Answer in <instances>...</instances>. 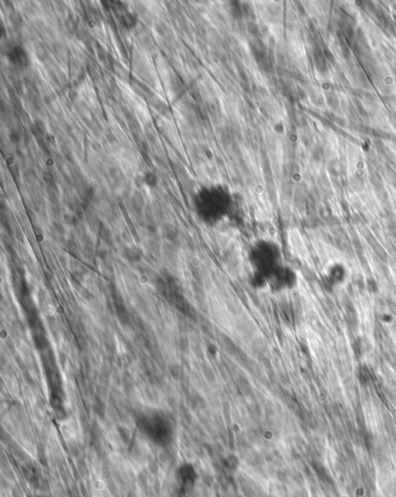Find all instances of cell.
Here are the masks:
<instances>
[{"instance_id":"obj_1","label":"cell","mask_w":396,"mask_h":497,"mask_svg":"<svg viewBox=\"0 0 396 497\" xmlns=\"http://www.w3.org/2000/svg\"><path fill=\"white\" fill-rule=\"evenodd\" d=\"M251 266L253 270V280L259 287H267L268 281L283 267L280 254L274 245L261 243L253 249L251 254Z\"/></svg>"},{"instance_id":"obj_7","label":"cell","mask_w":396,"mask_h":497,"mask_svg":"<svg viewBox=\"0 0 396 497\" xmlns=\"http://www.w3.org/2000/svg\"><path fill=\"white\" fill-rule=\"evenodd\" d=\"M37 497H45V496H37Z\"/></svg>"},{"instance_id":"obj_3","label":"cell","mask_w":396,"mask_h":497,"mask_svg":"<svg viewBox=\"0 0 396 497\" xmlns=\"http://www.w3.org/2000/svg\"><path fill=\"white\" fill-rule=\"evenodd\" d=\"M196 208L204 220L217 221L227 213L229 198L224 192L212 189L201 194L196 201Z\"/></svg>"},{"instance_id":"obj_4","label":"cell","mask_w":396,"mask_h":497,"mask_svg":"<svg viewBox=\"0 0 396 497\" xmlns=\"http://www.w3.org/2000/svg\"><path fill=\"white\" fill-rule=\"evenodd\" d=\"M296 284H298V277H296L294 270L286 267L284 265L271 278V280L267 284V287H270L275 292H285L291 291L295 287Z\"/></svg>"},{"instance_id":"obj_2","label":"cell","mask_w":396,"mask_h":497,"mask_svg":"<svg viewBox=\"0 0 396 497\" xmlns=\"http://www.w3.org/2000/svg\"><path fill=\"white\" fill-rule=\"evenodd\" d=\"M137 427L146 438L160 446H166L173 439V424L164 412L157 410L142 412L137 418Z\"/></svg>"},{"instance_id":"obj_6","label":"cell","mask_w":396,"mask_h":497,"mask_svg":"<svg viewBox=\"0 0 396 497\" xmlns=\"http://www.w3.org/2000/svg\"><path fill=\"white\" fill-rule=\"evenodd\" d=\"M178 476H179V480L181 482L186 484V486H188V484L194 483V481H195L196 478V473L191 465H184V466H181L179 468Z\"/></svg>"},{"instance_id":"obj_5","label":"cell","mask_w":396,"mask_h":497,"mask_svg":"<svg viewBox=\"0 0 396 497\" xmlns=\"http://www.w3.org/2000/svg\"><path fill=\"white\" fill-rule=\"evenodd\" d=\"M327 278L332 286H342L346 282L347 272L343 266L335 265L328 270Z\"/></svg>"}]
</instances>
